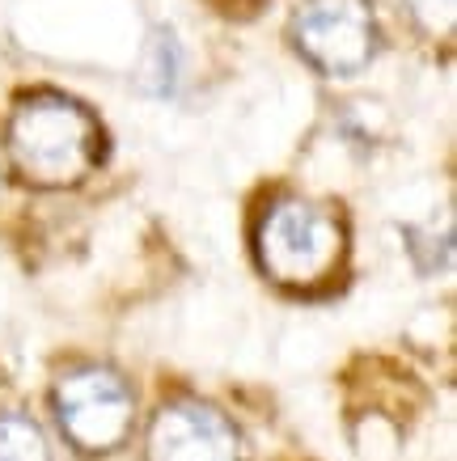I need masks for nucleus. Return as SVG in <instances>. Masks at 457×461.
Returning <instances> with one entry per match:
<instances>
[{
  "mask_svg": "<svg viewBox=\"0 0 457 461\" xmlns=\"http://www.w3.org/2000/svg\"><path fill=\"white\" fill-rule=\"evenodd\" d=\"M9 153L34 186H72L97 161V123L64 94H30L9 123Z\"/></svg>",
  "mask_w": 457,
  "mask_h": 461,
  "instance_id": "f257e3e1",
  "label": "nucleus"
},
{
  "mask_svg": "<svg viewBox=\"0 0 457 461\" xmlns=\"http://www.w3.org/2000/svg\"><path fill=\"white\" fill-rule=\"evenodd\" d=\"M259 258L271 280L288 288H309L326 280L343 258V229L331 212L305 199H279L259 229Z\"/></svg>",
  "mask_w": 457,
  "mask_h": 461,
  "instance_id": "f03ea898",
  "label": "nucleus"
},
{
  "mask_svg": "<svg viewBox=\"0 0 457 461\" xmlns=\"http://www.w3.org/2000/svg\"><path fill=\"white\" fill-rule=\"evenodd\" d=\"M56 415L72 445L89 448V453H106V448L123 445V436L132 432L136 402L119 373L89 364V368H72L59 377Z\"/></svg>",
  "mask_w": 457,
  "mask_h": 461,
  "instance_id": "7ed1b4c3",
  "label": "nucleus"
},
{
  "mask_svg": "<svg viewBox=\"0 0 457 461\" xmlns=\"http://www.w3.org/2000/svg\"><path fill=\"white\" fill-rule=\"evenodd\" d=\"M292 39L314 68L356 77L377 51V17L369 0H309L292 17Z\"/></svg>",
  "mask_w": 457,
  "mask_h": 461,
  "instance_id": "20e7f679",
  "label": "nucleus"
},
{
  "mask_svg": "<svg viewBox=\"0 0 457 461\" xmlns=\"http://www.w3.org/2000/svg\"><path fill=\"white\" fill-rule=\"evenodd\" d=\"M149 461H242V436L216 406L178 398L152 420Z\"/></svg>",
  "mask_w": 457,
  "mask_h": 461,
  "instance_id": "39448f33",
  "label": "nucleus"
},
{
  "mask_svg": "<svg viewBox=\"0 0 457 461\" xmlns=\"http://www.w3.org/2000/svg\"><path fill=\"white\" fill-rule=\"evenodd\" d=\"M178 68H182L178 39H174L169 30H157L149 39L144 64H140V85L149 89L152 98H169V94L178 89Z\"/></svg>",
  "mask_w": 457,
  "mask_h": 461,
  "instance_id": "423d86ee",
  "label": "nucleus"
},
{
  "mask_svg": "<svg viewBox=\"0 0 457 461\" xmlns=\"http://www.w3.org/2000/svg\"><path fill=\"white\" fill-rule=\"evenodd\" d=\"M0 461H51L39 423L26 415H0Z\"/></svg>",
  "mask_w": 457,
  "mask_h": 461,
  "instance_id": "0eeeda50",
  "label": "nucleus"
},
{
  "mask_svg": "<svg viewBox=\"0 0 457 461\" xmlns=\"http://www.w3.org/2000/svg\"><path fill=\"white\" fill-rule=\"evenodd\" d=\"M407 9L428 34H449L457 17V0H407Z\"/></svg>",
  "mask_w": 457,
  "mask_h": 461,
  "instance_id": "6e6552de",
  "label": "nucleus"
},
{
  "mask_svg": "<svg viewBox=\"0 0 457 461\" xmlns=\"http://www.w3.org/2000/svg\"><path fill=\"white\" fill-rule=\"evenodd\" d=\"M224 9H233V5H242V9H254V5H259V0H221Z\"/></svg>",
  "mask_w": 457,
  "mask_h": 461,
  "instance_id": "1a4fd4ad",
  "label": "nucleus"
}]
</instances>
